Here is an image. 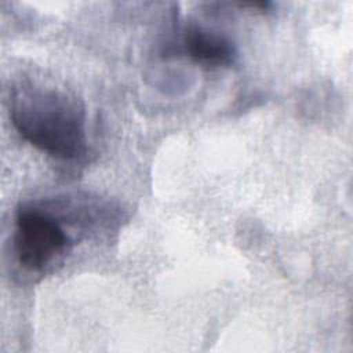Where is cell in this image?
Listing matches in <instances>:
<instances>
[{
    "label": "cell",
    "mask_w": 353,
    "mask_h": 353,
    "mask_svg": "<svg viewBox=\"0 0 353 353\" xmlns=\"http://www.w3.org/2000/svg\"><path fill=\"white\" fill-rule=\"evenodd\" d=\"M8 103L15 130L39 150L63 160L85 152V112L74 94L41 81H22L11 90Z\"/></svg>",
    "instance_id": "cell-1"
},
{
    "label": "cell",
    "mask_w": 353,
    "mask_h": 353,
    "mask_svg": "<svg viewBox=\"0 0 353 353\" xmlns=\"http://www.w3.org/2000/svg\"><path fill=\"white\" fill-rule=\"evenodd\" d=\"M72 240L59 222L36 207L22 205L15 215L14 250L21 266L28 270H43Z\"/></svg>",
    "instance_id": "cell-2"
},
{
    "label": "cell",
    "mask_w": 353,
    "mask_h": 353,
    "mask_svg": "<svg viewBox=\"0 0 353 353\" xmlns=\"http://www.w3.org/2000/svg\"><path fill=\"white\" fill-rule=\"evenodd\" d=\"M182 46L193 61L204 66H228L236 58V48L228 37L197 25L186 28Z\"/></svg>",
    "instance_id": "cell-3"
}]
</instances>
